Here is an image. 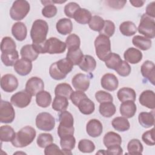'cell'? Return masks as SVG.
Here are the masks:
<instances>
[{"instance_id": "6da1fadb", "label": "cell", "mask_w": 155, "mask_h": 155, "mask_svg": "<svg viewBox=\"0 0 155 155\" xmlns=\"http://www.w3.org/2000/svg\"><path fill=\"white\" fill-rule=\"evenodd\" d=\"M36 132L34 128L25 126L19 130L11 141L12 144L17 148H23L29 145L35 139Z\"/></svg>"}, {"instance_id": "7a4b0ae2", "label": "cell", "mask_w": 155, "mask_h": 155, "mask_svg": "<svg viewBox=\"0 0 155 155\" xmlns=\"http://www.w3.org/2000/svg\"><path fill=\"white\" fill-rule=\"evenodd\" d=\"M48 31V25L46 21L42 19L35 21L30 31L33 44H39L45 41Z\"/></svg>"}, {"instance_id": "3957f363", "label": "cell", "mask_w": 155, "mask_h": 155, "mask_svg": "<svg viewBox=\"0 0 155 155\" xmlns=\"http://www.w3.org/2000/svg\"><path fill=\"white\" fill-rule=\"evenodd\" d=\"M95 51L99 60L104 61L111 52V42L107 36L99 35L94 41Z\"/></svg>"}, {"instance_id": "277c9868", "label": "cell", "mask_w": 155, "mask_h": 155, "mask_svg": "<svg viewBox=\"0 0 155 155\" xmlns=\"http://www.w3.org/2000/svg\"><path fill=\"white\" fill-rule=\"evenodd\" d=\"M30 5L25 0H17L13 2L10 10V16L15 21L23 19L28 13Z\"/></svg>"}, {"instance_id": "5b68a950", "label": "cell", "mask_w": 155, "mask_h": 155, "mask_svg": "<svg viewBox=\"0 0 155 155\" xmlns=\"http://www.w3.org/2000/svg\"><path fill=\"white\" fill-rule=\"evenodd\" d=\"M139 33L148 39L155 37V21L154 19L144 13L141 16L140 23L137 28Z\"/></svg>"}, {"instance_id": "8992f818", "label": "cell", "mask_w": 155, "mask_h": 155, "mask_svg": "<svg viewBox=\"0 0 155 155\" xmlns=\"http://www.w3.org/2000/svg\"><path fill=\"white\" fill-rule=\"evenodd\" d=\"M36 125L40 130L50 131L54 128L55 119L53 116L48 113H40L36 117Z\"/></svg>"}, {"instance_id": "52a82bcc", "label": "cell", "mask_w": 155, "mask_h": 155, "mask_svg": "<svg viewBox=\"0 0 155 155\" xmlns=\"http://www.w3.org/2000/svg\"><path fill=\"white\" fill-rule=\"evenodd\" d=\"M15 118V111L8 101H1L0 103V122L4 124L12 123Z\"/></svg>"}, {"instance_id": "ba28073f", "label": "cell", "mask_w": 155, "mask_h": 155, "mask_svg": "<svg viewBox=\"0 0 155 155\" xmlns=\"http://www.w3.org/2000/svg\"><path fill=\"white\" fill-rule=\"evenodd\" d=\"M45 52L48 54H60L66 50V44L59 39L51 37L45 41Z\"/></svg>"}, {"instance_id": "9c48e42d", "label": "cell", "mask_w": 155, "mask_h": 155, "mask_svg": "<svg viewBox=\"0 0 155 155\" xmlns=\"http://www.w3.org/2000/svg\"><path fill=\"white\" fill-rule=\"evenodd\" d=\"M31 100V96L25 90L13 94L10 98V102L15 107L23 108L30 104Z\"/></svg>"}, {"instance_id": "30bf717a", "label": "cell", "mask_w": 155, "mask_h": 155, "mask_svg": "<svg viewBox=\"0 0 155 155\" xmlns=\"http://www.w3.org/2000/svg\"><path fill=\"white\" fill-rule=\"evenodd\" d=\"M44 83L38 77H31L26 82L25 90L31 96L36 95L39 92L44 90Z\"/></svg>"}, {"instance_id": "8fae6325", "label": "cell", "mask_w": 155, "mask_h": 155, "mask_svg": "<svg viewBox=\"0 0 155 155\" xmlns=\"http://www.w3.org/2000/svg\"><path fill=\"white\" fill-rule=\"evenodd\" d=\"M18 80L12 74H6L1 79V87L7 93H11L16 90L18 87Z\"/></svg>"}, {"instance_id": "7c38bea8", "label": "cell", "mask_w": 155, "mask_h": 155, "mask_svg": "<svg viewBox=\"0 0 155 155\" xmlns=\"http://www.w3.org/2000/svg\"><path fill=\"white\" fill-rule=\"evenodd\" d=\"M90 78L85 74L78 73L72 78L71 83L73 87L76 91H85L90 86Z\"/></svg>"}, {"instance_id": "4fadbf2b", "label": "cell", "mask_w": 155, "mask_h": 155, "mask_svg": "<svg viewBox=\"0 0 155 155\" xmlns=\"http://www.w3.org/2000/svg\"><path fill=\"white\" fill-rule=\"evenodd\" d=\"M101 84L103 88L106 90L113 91L116 90L119 85L117 77L112 73L105 74L101 79Z\"/></svg>"}, {"instance_id": "5bb4252c", "label": "cell", "mask_w": 155, "mask_h": 155, "mask_svg": "<svg viewBox=\"0 0 155 155\" xmlns=\"http://www.w3.org/2000/svg\"><path fill=\"white\" fill-rule=\"evenodd\" d=\"M140 71L142 75L148 80L152 85L155 82V65L153 62L150 61H145L141 65Z\"/></svg>"}, {"instance_id": "9a60e30c", "label": "cell", "mask_w": 155, "mask_h": 155, "mask_svg": "<svg viewBox=\"0 0 155 155\" xmlns=\"http://www.w3.org/2000/svg\"><path fill=\"white\" fill-rule=\"evenodd\" d=\"M14 70L20 76H27L32 70L31 61L22 58L14 65Z\"/></svg>"}, {"instance_id": "2e32d148", "label": "cell", "mask_w": 155, "mask_h": 155, "mask_svg": "<svg viewBox=\"0 0 155 155\" xmlns=\"http://www.w3.org/2000/svg\"><path fill=\"white\" fill-rule=\"evenodd\" d=\"M139 103L150 109L154 110L155 108V94L152 90H145L140 94L139 98Z\"/></svg>"}, {"instance_id": "e0dca14e", "label": "cell", "mask_w": 155, "mask_h": 155, "mask_svg": "<svg viewBox=\"0 0 155 155\" xmlns=\"http://www.w3.org/2000/svg\"><path fill=\"white\" fill-rule=\"evenodd\" d=\"M103 127L102 123L97 119H90L87 124L86 131L92 137H99L102 133Z\"/></svg>"}, {"instance_id": "ac0fdd59", "label": "cell", "mask_w": 155, "mask_h": 155, "mask_svg": "<svg viewBox=\"0 0 155 155\" xmlns=\"http://www.w3.org/2000/svg\"><path fill=\"white\" fill-rule=\"evenodd\" d=\"M124 57L126 62L131 64H135L139 63L142 60V53L138 49L130 47L125 51Z\"/></svg>"}, {"instance_id": "d6986e66", "label": "cell", "mask_w": 155, "mask_h": 155, "mask_svg": "<svg viewBox=\"0 0 155 155\" xmlns=\"http://www.w3.org/2000/svg\"><path fill=\"white\" fill-rule=\"evenodd\" d=\"M119 110L120 114L123 117L128 119L134 116L137 110V107L134 101H127L121 104Z\"/></svg>"}, {"instance_id": "ffe728a7", "label": "cell", "mask_w": 155, "mask_h": 155, "mask_svg": "<svg viewBox=\"0 0 155 155\" xmlns=\"http://www.w3.org/2000/svg\"><path fill=\"white\" fill-rule=\"evenodd\" d=\"M12 33L13 37L19 41H24L27 36V30L24 23L17 22L12 27Z\"/></svg>"}, {"instance_id": "44dd1931", "label": "cell", "mask_w": 155, "mask_h": 155, "mask_svg": "<svg viewBox=\"0 0 155 155\" xmlns=\"http://www.w3.org/2000/svg\"><path fill=\"white\" fill-rule=\"evenodd\" d=\"M76 139L73 135L67 136L61 138L60 145L63 154H72L71 150L74 148Z\"/></svg>"}, {"instance_id": "7402d4cb", "label": "cell", "mask_w": 155, "mask_h": 155, "mask_svg": "<svg viewBox=\"0 0 155 155\" xmlns=\"http://www.w3.org/2000/svg\"><path fill=\"white\" fill-rule=\"evenodd\" d=\"M80 69L85 72H92L96 67V61L90 55H84L80 63L78 64Z\"/></svg>"}, {"instance_id": "603a6c76", "label": "cell", "mask_w": 155, "mask_h": 155, "mask_svg": "<svg viewBox=\"0 0 155 155\" xmlns=\"http://www.w3.org/2000/svg\"><path fill=\"white\" fill-rule=\"evenodd\" d=\"M56 28L59 33L62 35L70 34L73 30V24L68 18H61L56 22Z\"/></svg>"}, {"instance_id": "cb8c5ba5", "label": "cell", "mask_w": 155, "mask_h": 155, "mask_svg": "<svg viewBox=\"0 0 155 155\" xmlns=\"http://www.w3.org/2000/svg\"><path fill=\"white\" fill-rule=\"evenodd\" d=\"M103 142L107 148L114 145H120L122 143V137L119 134L113 131H110L105 134L103 138Z\"/></svg>"}, {"instance_id": "d4e9b609", "label": "cell", "mask_w": 155, "mask_h": 155, "mask_svg": "<svg viewBox=\"0 0 155 155\" xmlns=\"http://www.w3.org/2000/svg\"><path fill=\"white\" fill-rule=\"evenodd\" d=\"M139 122L145 128H150L154 125V114L152 112H141L138 116Z\"/></svg>"}, {"instance_id": "484cf974", "label": "cell", "mask_w": 155, "mask_h": 155, "mask_svg": "<svg viewBox=\"0 0 155 155\" xmlns=\"http://www.w3.org/2000/svg\"><path fill=\"white\" fill-rule=\"evenodd\" d=\"M117 96L118 99L122 102L127 101H131L134 102L136 97V94L133 88L129 87H123L117 91Z\"/></svg>"}, {"instance_id": "4316f807", "label": "cell", "mask_w": 155, "mask_h": 155, "mask_svg": "<svg viewBox=\"0 0 155 155\" xmlns=\"http://www.w3.org/2000/svg\"><path fill=\"white\" fill-rule=\"evenodd\" d=\"M81 113L85 115H89L93 113L95 109L94 102L88 98V97L82 99L77 106Z\"/></svg>"}, {"instance_id": "83f0119b", "label": "cell", "mask_w": 155, "mask_h": 155, "mask_svg": "<svg viewBox=\"0 0 155 155\" xmlns=\"http://www.w3.org/2000/svg\"><path fill=\"white\" fill-rule=\"evenodd\" d=\"M132 43L136 47L143 51L149 50L152 45L150 39L139 35H136L133 38Z\"/></svg>"}, {"instance_id": "f1b7e54d", "label": "cell", "mask_w": 155, "mask_h": 155, "mask_svg": "<svg viewBox=\"0 0 155 155\" xmlns=\"http://www.w3.org/2000/svg\"><path fill=\"white\" fill-rule=\"evenodd\" d=\"M91 12L86 8H80L74 14L73 18L79 24H86L89 22L91 18Z\"/></svg>"}, {"instance_id": "f546056e", "label": "cell", "mask_w": 155, "mask_h": 155, "mask_svg": "<svg viewBox=\"0 0 155 155\" xmlns=\"http://www.w3.org/2000/svg\"><path fill=\"white\" fill-rule=\"evenodd\" d=\"M22 58L27 59L30 61H35L39 55V53L34 48L32 44H27L24 45L20 51Z\"/></svg>"}, {"instance_id": "4dcf8cb0", "label": "cell", "mask_w": 155, "mask_h": 155, "mask_svg": "<svg viewBox=\"0 0 155 155\" xmlns=\"http://www.w3.org/2000/svg\"><path fill=\"white\" fill-rule=\"evenodd\" d=\"M113 127L118 131H126L130 128V124L128 119L125 117H116L111 122Z\"/></svg>"}, {"instance_id": "1f68e13d", "label": "cell", "mask_w": 155, "mask_h": 155, "mask_svg": "<svg viewBox=\"0 0 155 155\" xmlns=\"http://www.w3.org/2000/svg\"><path fill=\"white\" fill-rule=\"evenodd\" d=\"M36 102L39 107L42 108L48 107L51 102V96L47 91L42 90L36 95Z\"/></svg>"}, {"instance_id": "d6a6232c", "label": "cell", "mask_w": 155, "mask_h": 155, "mask_svg": "<svg viewBox=\"0 0 155 155\" xmlns=\"http://www.w3.org/2000/svg\"><path fill=\"white\" fill-rule=\"evenodd\" d=\"M19 53L16 50L12 52L9 53H2L1 56V59L4 65L7 67H11L15 64V63L19 60Z\"/></svg>"}, {"instance_id": "836d02e7", "label": "cell", "mask_w": 155, "mask_h": 155, "mask_svg": "<svg viewBox=\"0 0 155 155\" xmlns=\"http://www.w3.org/2000/svg\"><path fill=\"white\" fill-rule=\"evenodd\" d=\"M119 30L123 35L131 36L137 32V28L134 22L128 21L121 23L119 25Z\"/></svg>"}, {"instance_id": "e575fe53", "label": "cell", "mask_w": 155, "mask_h": 155, "mask_svg": "<svg viewBox=\"0 0 155 155\" xmlns=\"http://www.w3.org/2000/svg\"><path fill=\"white\" fill-rule=\"evenodd\" d=\"M15 132L9 125H2L0 127V139L1 142H11L15 136Z\"/></svg>"}, {"instance_id": "d590c367", "label": "cell", "mask_w": 155, "mask_h": 155, "mask_svg": "<svg viewBox=\"0 0 155 155\" xmlns=\"http://www.w3.org/2000/svg\"><path fill=\"white\" fill-rule=\"evenodd\" d=\"M68 99L65 97L56 96L52 102V108L57 111L62 112L67 110L68 106Z\"/></svg>"}, {"instance_id": "8d00e7d4", "label": "cell", "mask_w": 155, "mask_h": 155, "mask_svg": "<svg viewBox=\"0 0 155 155\" xmlns=\"http://www.w3.org/2000/svg\"><path fill=\"white\" fill-rule=\"evenodd\" d=\"M84 56L83 53L80 48L68 49L66 58L69 59L74 65H78Z\"/></svg>"}, {"instance_id": "74e56055", "label": "cell", "mask_w": 155, "mask_h": 155, "mask_svg": "<svg viewBox=\"0 0 155 155\" xmlns=\"http://www.w3.org/2000/svg\"><path fill=\"white\" fill-rule=\"evenodd\" d=\"M58 70L63 74L67 76L73 68V64L67 58L55 62Z\"/></svg>"}, {"instance_id": "f35d334b", "label": "cell", "mask_w": 155, "mask_h": 155, "mask_svg": "<svg viewBox=\"0 0 155 155\" xmlns=\"http://www.w3.org/2000/svg\"><path fill=\"white\" fill-rule=\"evenodd\" d=\"M99 111L102 116L110 117L115 114L116 108L113 102H104L100 104Z\"/></svg>"}, {"instance_id": "ab89813d", "label": "cell", "mask_w": 155, "mask_h": 155, "mask_svg": "<svg viewBox=\"0 0 155 155\" xmlns=\"http://www.w3.org/2000/svg\"><path fill=\"white\" fill-rule=\"evenodd\" d=\"M73 91V90L70 85L67 83H61L56 85L54 90V94L56 96H63L68 99Z\"/></svg>"}, {"instance_id": "60d3db41", "label": "cell", "mask_w": 155, "mask_h": 155, "mask_svg": "<svg viewBox=\"0 0 155 155\" xmlns=\"http://www.w3.org/2000/svg\"><path fill=\"white\" fill-rule=\"evenodd\" d=\"M143 146L140 141L137 139H133L129 141L127 145V150L130 154H142Z\"/></svg>"}, {"instance_id": "b9f144b4", "label": "cell", "mask_w": 155, "mask_h": 155, "mask_svg": "<svg viewBox=\"0 0 155 155\" xmlns=\"http://www.w3.org/2000/svg\"><path fill=\"white\" fill-rule=\"evenodd\" d=\"M59 122L61 126L65 127H73L74 124V118L73 115L68 111L65 110L62 111L59 115Z\"/></svg>"}, {"instance_id": "7bdbcfd3", "label": "cell", "mask_w": 155, "mask_h": 155, "mask_svg": "<svg viewBox=\"0 0 155 155\" xmlns=\"http://www.w3.org/2000/svg\"><path fill=\"white\" fill-rule=\"evenodd\" d=\"M16 45L13 39L8 36L2 38L1 43V51L2 53H9L16 50Z\"/></svg>"}, {"instance_id": "ee69618b", "label": "cell", "mask_w": 155, "mask_h": 155, "mask_svg": "<svg viewBox=\"0 0 155 155\" xmlns=\"http://www.w3.org/2000/svg\"><path fill=\"white\" fill-rule=\"evenodd\" d=\"M122 61V60L119 54L114 53H111L105 61V64L107 68L115 70Z\"/></svg>"}, {"instance_id": "f6af8a7d", "label": "cell", "mask_w": 155, "mask_h": 155, "mask_svg": "<svg viewBox=\"0 0 155 155\" xmlns=\"http://www.w3.org/2000/svg\"><path fill=\"white\" fill-rule=\"evenodd\" d=\"M105 21L99 16H93L88 22L89 27L93 31L100 32L104 25Z\"/></svg>"}, {"instance_id": "bcb514c9", "label": "cell", "mask_w": 155, "mask_h": 155, "mask_svg": "<svg viewBox=\"0 0 155 155\" xmlns=\"http://www.w3.org/2000/svg\"><path fill=\"white\" fill-rule=\"evenodd\" d=\"M79 150L84 153H90L94 151L95 149L94 143L88 139H82L78 143Z\"/></svg>"}, {"instance_id": "7dc6e473", "label": "cell", "mask_w": 155, "mask_h": 155, "mask_svg": "<svg viewBox=\"0 0 155 155\" xmlns=\"http://www.w3.org/2000/svg\"><path fill=\"white\" fill-rule=\"evenodd\" d=\"M53 141V137L49 133H41L38 136L36 143L38 145L42 148H45L48 145L51 144Z\"/></svg>"}, {"instance_id": "c3c4849f", "label": "cell", "mask_w": 155, "mask_h": 155, "mask_svg": "<svg viewBox=\"0 0 155 155\" xmlns=\"http://www.w3.org/2000/svg\"><path fill=\"white\" fill-rule=\"evenodd\" d=\"M67 48L68 49L79 48L81 45V40L79 37L76 34H71L68 36L65 40Z\"/></svg>"}, {"instance_id": "681fc988", "label": "cell", "mask_w": 155, "mask_h": 155, "mask_svg": "<svg viewBox=\"0 0 155 155\" xmlns=\"http://www.w3.org/2000/svg\"><path fill=\"white\" fill-rule=\"evenodd\" d=\"M115 31V25L114 22L110 20H106L104 22V25L99 32V35H103L108 38L111 37Z\"/></svg>"}, {"instance_id": "f907efd6", "label": "cell", "mask_w": 155, "mask_h": 155, "mask_svg": "<svg viewBox=\"0 0 155 155\" xmlns=\"http://www.w3.org/2000/svg\"><path fill=\"white\" fill-rule=\"evenodd\" d=\"M116 73L120 76L126 77L128 76L131 71L130 65L125 61H122L119 65L115 69Z\"/></svg>"}, {"instance_id": "816d5d0a", "label": "cell", "mask_w": 155, "mask_h": 155, "mask_svg": "<svg viewBox=\"0 0 155 155\" xmlns=\"http://www.w3.org/2000/svg\"><path fill=\"white\" fill-rule=\"evenodd\" d=\"M95 98L100 104L104 102H112L113 101L112 95L110 93L102 90H99L95 93Z\"/></svg>"}, {"instance_id": "f5cc1de1", "label": "cell", "mask_w": 155, "mask_h": 155, "mask_svg": "<svg viewBox=\"0 0 155 155\" xmlns=\"http://www.w3.org/2000/svg\"><path fill=\"white\" fill-rule=\"evenodd\" d=\"M80 8L81 7L78 4L74 2H69L65 5L64 7L65 15L70 18H73L74 13Z\"/></svg>"}, {"instance_id": "db71d44e", "label": "cell", "mask_w": 155, "mask_h": 155, "mask_svg": "<svg viewBox=\"0 0 155 155\" xmlns=\"http://www.w3.org/2000/svg\"><path fill=\"white\" fill-rule=\"evenodd\" d=\"M142 139L145 143L147 145L153 146L155 144L154 142V129L153 128L151 130L145 131L142 136Z\"/></svg>"}, {"instance_id": "11a10c76", "label": "cell", "mask_w": 155, "mask_h": 155, "mask_svg": "<svg viewBox=\"0 0 155 155\" xmlns=\"http://www.w3.org/2000/svg\"><path fill=\"white\" fill-rule=\"evenodd\" d=\"M103 154L108 155H120L123 154V150L120 145H114L107 148V150H100L96 154Z\"/></svg>"}, {"instance_id": "9f6ffc18", "label": "cell", "mask_w": 155, "mask_h": 155, "mask_svg": "<svg viewBox=\"0 0 155 155\" xmlns=\"http://www.w3.org/2000/svg\"><path fill=\"white\" fill-rule=\"evenodd\" d=\"M49 74L50 75V76L53 79H55V80H58V81H59V80H62V79H64L66 78L67 76L63 74L62 73H61L59 70L56 67V63L54 62L53 63L50 68H49Z\"/></svg>"}, {"instance_id": "6f0895ef", "label": "cell", "mask_w": 155, "mask_h": 155, "mask_svg": "<svg viewBox=\"0 0 155 155\" xmlns=\"http://www.w3.org/2000/svg\"><path fill=\"white\" fill-rule=\"evenodd\" d=\"M58 10L55 5L53 4H49L45 6L42 10V15L47 18L54 17L57 13Z\"/></svg>"}, {"instance_id": "680465c9", "label": "cell", "mask_w": 155, "mask_h": 155, "mask_svg": "<svg viewBox=\"0 0 155 155\" xmlns=\"http://www.w3.org/2000/svg\"><path fill=\"white\" fill-rule=\"evenodd\" d=\"M87 96L84 91H73L72 93L70 95V99L72 103L76 105V107L78 106L79 102L84 98L87 97Z\"/></svg>"}, {"instance_id": "91938a15", "label": "cell", "mask_w": 155, "mask_h": 155, "mask_svg": "<svg viewBox=\"0 0 155 155\" xmlns=\"http://www.w3.org/2000/svg\"><path fill=\"white\" fill-rule=\"evenodd\" d=\"M74 128L73 127H65L59 125L58 128V134L59 137L61 138L67 136H72L74 134Z\"/></svg>"}, {"instance_id": "94428289", "label": "cell", "mask_w": 155, "mask_h": 155, "mask_svg": "<svg viewBox=\"0 0 155 155\" xmlns=\"http://www.w3.org/2000/svg\"><path fill=\"white\" fill-rule=\"evenodd\" d=\"M44 154L45 155L50 154H63L62 150L55 143H51L47 146L44 150Z\"/></svg>"}, {"instance_id": "6125c7cd", "label": "cell", "mask_w": 155, "mask_h": 155, "mask_svg": "<svg viewBox=\"0 0 155 155\" xmlns=\"http://www.w3.org/2000/svg\"><path fill=\"white\" fill-rule=\"evenodd\" d=\"M107 4L111 8L116 9L122 8L125 4L127 3V1H107Z\"/></svg>"}, {"instance_id": "be15d7a7", "label": "cell", "mask_w": 155, "mask_h": 155, "mask_svg": "<svg viewBox=\"0 0 155 155\" xmlns=\"http://www.w3.org/2000/svg\"><path fill=\"white\" fill-rule=\"evenodd\" d=\"M155 2L149 3L146 7V13L148 16H150L152 18H155Z\"/></svg>"}, {"instance_id": "e7e4bbea", "label": "cell", "mask_w": 155, "mask_h": 155, "mask_svg": "<svg viewBox=\"0 0 155 155\" xmlns=\"http://www.w3.org/2000/svg\"><path fill=\"white\" fill-rule=\"evenodd\" d=\"M130 2L131 4L135 7H142L145 2V1H141V0H130Z\"/></svg>"}]
</instances>
